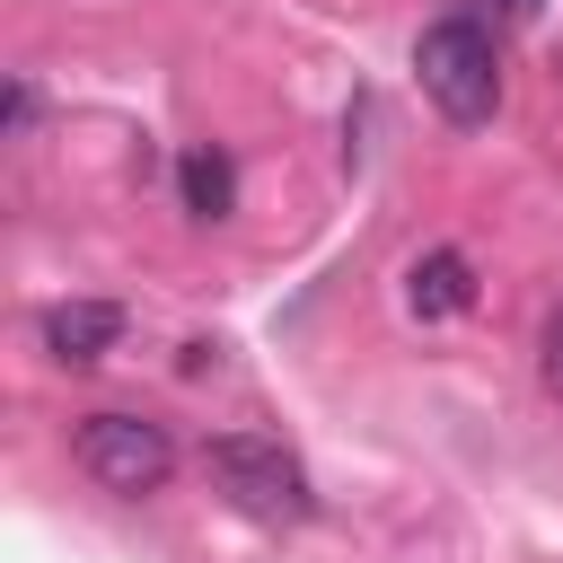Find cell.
I'll list each match as a JSON object with an SVG mask.
<instances>
[{"label": "cell", "instance_id": "cell-1", "mask_svg": "<svg viewBox=\"0 0 563 563\" xmlns=\"http://www.w3.org/2000/svg\"><path fill=\"white\" fill-rule=\"evenodd\" d=\"M202 475L229 493V510H246V519H264V528H299V519H308V466H299L282 440H264V431H220V440H202Z\"/></svg>", "mask_w": 563, "mask_h": 563}, {"label": "cell", "instance_id": "cell-2", "mask_svg": "<svg viewBox=\"0 0 563 563\" xmlns=\"http://www.w3.org/2000/svg\"><path fill=\"white\" fill-rule=\"evenodd\" d=\"M413 70H422V97L449 114V123H493V106H501V53H493V35L475 26V18H440V26H422V44H413Z\"/></svg>", "mask_w": 563, "mask_h": 563}, {"label": "cell", "instance_id": "cell-3", "mask_svg": "<svg viewBox=\"0 0 563 563\" xmlns=\"http://www.w3.org/2000/svg\"><path fill=\"white\" fill-rule=\"evenodd\" d=\"M70 457H79L88 484H106V493H123V501H141V493H158V484L176 475L167 422H141V413H88L79 440H70Z\"/></svg>", "mask_w": 563, "mask_h": 563}, {"label": "cell", "instance_id": "cell-4", "mask_svg": "<svg viewBox=\"0 0 563 563\" xmlns=\"http://www.w3.org/2000/svg\"><path fill=\"white\" fill-rule=\"evenodd\" d=\"M114 343H123V308H114V299H62V308H44V352H53L62 369L106 361Z\"/></svg>", "mask_w": 563, "mask_h": 563}, {"label": "cell", "instance_id": "cell-5", "mask_svg": "<svg viewBox=\"0 0 563 563\" xmlns=\"http://www.w3.org/2000/svg\"><path fill=\"white\" fill-rule=\"evenodd\" d=\"M405 308H413L422 325H440V317H466V308H475V264H466L457 246H431V255H413V273H405Z\"/></svg>", "mask_w": 563, "mask_h": 563}, {"label": "cell", "instance_id": "cell-6", "mask_svg": "<svg viewBox=\"0 0 563 563\" xmlns=\"http://www.w3.org/2000/svg\"><path fill=\"white\" fill-rule=\"evenodd\" d=\"M176 194H185L194 220H229V211H238V167H229V150H185V158H176Z\"/></svg>", "mask_w": 563, "mask_h": 563}, {"label": "cell", "instance_id": "cell-7", "mask_svg": "<svg viewBox=\"0 0 563 563\" xmlns=\"http://www.w3.org/2000/svg\"><path fill=\"white\" fill-rule=\"evenodd\" d=\"M537 369H545V387L563 396V308L545 317V334H537Z\"/></svg>", "mask_w": 563, "mask_h": 563}, {"label": "cell", "instance_id": "cell-8", "mask_svg": "<svg viewBox=\"0 0 563 563\" xmlns=\"http://www.w3.org/2000/svg\"><path fill=\"white\" fill-rule=\"evenodd\" d=\"M26 123H35V88H26V79H18V88H9V141H18V132H26Z\"/></svg>", "mask_w": 563, "mask_h": 563}, {"label": "cell", "instance_id": "cell-9", "mask_svg": "<svg viewBox=\"0 0 563 563\" xmlns=\"http://www.w3.org/2000/svg\"><path fill=\"white\" fill-rule=\"evenodd\" d=\"M484 9H493V18H501V26H528V18H537V9H545V0H484Z\"/></svg>", "mask_w": 563, "mask_h": 563}]
</instances>
